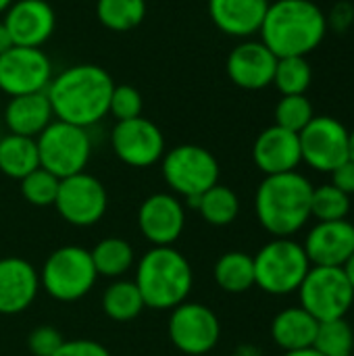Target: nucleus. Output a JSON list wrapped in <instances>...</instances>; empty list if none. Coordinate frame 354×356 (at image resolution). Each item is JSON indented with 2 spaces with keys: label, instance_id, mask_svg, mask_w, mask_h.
I'll return each instance as SVG.
<instances>
[{
  "label": "nucleus",
  "instance_id": "29",
  "mask_svg": "<svg viewBox=\"0 0 354 356\" xmlns=\"http://www.w3.org/2000/svg\"><path fill=\"white\" fill-rule=\"evenodd\" d=\"M96 17L106 29L125 33L144 21L146 0H98Z\"/></svg>",
  "mask_w": 354,
  "mask_h": 356
},
{
  "label": "nucleus",
  "instance_id": "25",
  "mask_svg": "<svg viewBox=\"0 0 354 356\" xmlns=\"http://www.w3.org/2000/svg\"><path fill=\"white\" fill-rule=\"evenodd\" d=\"M213 277L223 292L244 294L255 286V259L240 250L225 252L217 259Z\"/></svg>",
  "mask_w": 354,
  "mask_h": 356
},
{
  "label": "nucleus",
  "instance_id": "41",
  "mask_svg": "<svg viewBox=\"0 0 354 356\" xmlns=\"http://www.w3.org/2000/svg\"><path fill=\"white\" fill-rule=\"evenodd\" d=\"M342 271H344V275H346L348 284L353 286V290H354V252H353V254H351V259H348V261L344 263Z\"/></svg>",
  "mask_w": 354,
  "mask_h": 356
},
{
  "label": "nucleus",
  "instance_id": "31",
  "mask_svg": "<svg viewBox=\"0 0 354 356\" xmlns=\"http://www.w3.org/2000/svg\"><path fill=\"white\" fill-rule=\"evenodd\" d=\"M313 348L323 356H354V332L346 317L319 323Z\"/></svg>",
  "mask_w": 354,
  "mask_h": 356
},
{
  "label": "nucleus",
  "instance_id": "3",
  "mask_svg": "<svg viewBox=\"0 0 354 356\" xmlns=\"http://www.w3.org/2000/svg\"><path fill=\"white\" fill-rule=\"evenodd\" d=\"M311 181L298 171L265 175L257 188L255 211L265 232L275 238H290L311 219Z\"/></svg>",
  "mask_w": 354,
  "mask_h": 356
},
{
  "label": "nucleus",
  "instance_id": "4",
  "mask_svg": "<svg viewBox=\"0 0 354 356\" xmlns=\"http://www.w3.org/2000/svg\"><path fill=\"white\" fill-rule=\"evenodd\" d=\"M136 286L146 309L173 311L188 300L194 273L188 259L173 246H152L138 261Z\"/></svg>",
  "mask_w": 354,
  "mask_h": 356
},
{
  "label": "nucleus",
  "instance_id": "24",
  "mask_svg": "<svg viewBox=\"0 0 354 356\" xmlns=\"http://www.w3.org/2000/svg\"><path fill=\"white\" fill-rule=\"evenodd\" d=\"M40 167L35 138L6 134L0 138V173L21 181Z\"/></svg>",
  "mask_w": 354,
  "mask_h": 356
},
{
  "label": "nucleus",
  "instance_id": "44",
  "mask_svg": "<svg viewBox=\"0 0 354 356\" xmlns=\"http://www.w3.org/2000/svg\"><path fill=\"white\" fill-rule=\"evenodd\" d=\"M13 2H15V0H0V15H2V13H6V8H8Z\"/></svg>",
  "mask_w": 354,
  "mask_h": 356
},
{
  "label": "nucleus",
  "instance_id": "43",
  "mask_svg": "<svg viewBox=\"0 0 354 356\" xmlns=\"http://www.w3.org/2000/svg\"><path fill=\"white\" fill-rule=\"evenodd\" d=\"M348 161L354 163V129L348 131Z\"/></svg>",
  "mask_w": 354,
  "mask_h": 356
},
{
  "label": "nucleus",
  "instance_id": "28",
  "mask_svg": "<svg viewBox=\"0 0 354 356\" xmlns=\"http://www.w3.org/2000/svg\"><path fill=\"white\" fill-rule=\"evenodd\" d=\"M194 209L200 213V217L209 225H213V227H227L240 215V198H238V194L232 188L215 184L211 190H207L196 200Z\"/></svg>",
  "mask_w": 354,
  "mask_h": 356
},
{
  "label": "nucleus",
  "instance_id": "21",
  "mask_svg": "<svg viewBox=\"0 0 354 356\" xmlns=\"http://www.w3.org/2000/svg\"><path fill=\"white\" fill-rule=\"evenodd\" d=\"M269 0H209V17L219 31L232 38L259 33Z\"/></svg>",
  "mask_w": 354,
  "mask_h": 356
},
{
  "label": "nucleus",
  "instance_id": "22",
  "mask_svg": "<svg viewBox=\"0 0 354 356\" xmlns=\"http://www.w3.org/2000/svg\"><path fill=\"white\" fill-rule=\"evenodd\" d=\"M52 121L54 113L46 92L13 96L4 106V125L15 136L38 138Z\"/></svg>",
  "mask_w": 354,
  "mask_h": 356
},
{
  "label": "nucleus",
  "instance_id": "16",
  "mask_svg": "<svg viewBox=\"0 0 354 356\" xmlns=\"http://www.w3.org/2000/svg\"><path fill=\"white\" fill-rule=\"evenodd\" d=\"M277 56L261 40L240 42L225 60L227 77L242 90H263L273 83Z\"/></svg>",
  "mask_w": 354,
  "mask_h": 356
},
{
  "label": "nucleus",
  "instance_id": "36",
  "mask_svg": "<svg viewBox=\"0 0 354 356\" xmlns=\"http://www.w3.org/2000/svg\"><path fill=\"white\" fill-rule=\"evenodd\" d=\"M63 344V334L52 325H40L27 336V350L31 356H54Z\"/></svg>",
  "mask_w": 354,
  "mask_h": 356
},
{
  "label": "nucleus",
  "instance_id": "40",
  "mask_svg": "<svg viewBox=\"0 0 354 356\" xmlns=\"http://www.w3.org/2000/svg\"><path fill=\"white\" fill-rule=\"evenodd\" d=\"M13 46H15V42H13V38L8 33V29H6L4 21H0V54H4L6 50H10Z\"/></svg>",
  "mask_w": 354,
  "mask_h": 356
},
{
  "label": "nucleus",
  "instance_id": "35",
  "mask_svg": "<svg viewBox=\"0 0 354 356\" xmlns=\"http://www.w3.org/2000/svg\"><path fill=\"white\" fill-rule=\"evenodd\" d=\"M144 108V100L142 94L129 86V83H115L111 100H108V115H113L117 121H127V119H136L142 115Z\"/></svg>",
  "mask_w": 354,
  "mask_h": 356
},
{
  "label": "nucleus",
  "instance_id": "15",
  "mask_svg": "<svg viewBox=\"0 0 354 356\" xmlns=\"http://www.w3.org/2000/svg\"><path fill=\"white\" fill-rule=\"evenodd\" d=\"M138 227L152 246H173L186 227V209L175 194H150L138 209Z\"/></svg>",
  "mask_w": 354,
  "mask_h": 356
},
{
  "label": "nucleus",
  "instance_id": "13",
  "mask_svg": "<svg viewBox=\"0 0 354 356\" xmlns=\"http://www.w3.org/2000/svg\"><path fill=\"white\" fill-rule=\"evenodd\" d=\"M52 77V63L42 48L13 46L0 54V90L10 98L46 92Z\"/></svg>",
  "mask_w": 354,
  "mask_h": 356
},
{
  "label": "nucleus",
  "instance_id": "19",
  "mask_svg": "<svg viewBox=\"0 0 354 356\" xmlns=\"http://www.w3.org/2000/svg\"><path fill=\"white\" fill-rule=\"evenodd\" d=\"M40 292V273L21 257L0 259V315L27 311Z\"/></svg>",
  "mask_w": 354,
  "mask_h": 356
},
{
  "label": "nucleus",
  "instance_id": "33",
  "mask_svg": "<svg viewBox=\"0 0 354 356\" xmlns=\"http://www.w3.org/2000/svg\"><path fill=\"white\" fill-rule=\"evenodd\" d=\"M58 184L61 179L46 171L44 167H38L29 175L21 179V194L31 207H54L56 194H58Z\"/></svg>",
  "mask_w": 354,
  "mask_h": 356
},
{
  "label": "nucleus",
  "instance_id": "6",
  "mask_svg": "<svg viewBox=\"0 0 354 356\" xmlns=\"http://www.w3.org/2000/svg\"><path fill=\"white\" fill-rule=\"evenodd\" d=\"M255 286L271 296H286L298 292L307 277L311 263L303 244L290 238H275L267 242L255 257Z\"/></svg>",
  "mask_w": 354,
  "mask_h": 356
},
{
  "label": "nucleus",
  "instance_id": "2",
  "mask_svg": "<svg viewBox=\"0 0 354 356\" xmlns=\"http://www.w3.org/2000/svg\"><path fill=\"white\" fill-rule=\"evenodd\" d=\"M259 33L277 58L307 56L323 42L328 19L313 0H277L269 2Z\"/></svg>",
  "mask_w": 354,
  "mask_h": 356
},
{
  "label": "nucleus",
  "instance_id": "9",
  "mask_svg": "<svg viewBox=\"0 0 354 356\" xmlns=\"http://www.w3.org/2000/svg\"><path fill=\"white\" fill-rule=\"evenodd\" d=\"M300 307L319 323L344 319L354 302V290L342 267H313L298 288Z\"/></svg>",
  "mask_w": 354,
  "mask_h": 356
},
{
  "label": "nucleus",
  "instance_id": "14",
  "mask_svg": "<svg viewBox=\"0 0 354 356\" xmlns=\"http://www.w3.org/2000/svg\"><path fill=\"white\" fill-rule=\"evenodd\" d=\"M111 146L115 156L136 169H146L165 156V136L156 123L146 117L117 121L111 131Z\"/></svg>",
  "mask_w": 354,
  "mask_h": 356
},
{
  "label": "nucleus",
  "instance_id": "42",
  "mask_svg": "<svg viewBox=\"0 0 354 356\" xmlns=\"http://www.w3.org/2000/svg\"><path fill=\"white\" fill-rule=\"evenodd\" d=\"M284 356H323L319 355L313 346H309V348H300V350H290V353H284Z\"/></svg>",
  "mask_w": 354,
  "mask_h": 356
},
{
  "label": "nucleus",
  "instance_id": "27",
  "mask_svg": "<svg viewBox=\"0 0 354 356\" xmlns=\"http://www.w3.org/2000/svg\"><path fill=\"white\" fill-rule=\"evenodd\" d=\"M146 309L144 298L136 286V282L129 280H115L102 294V311L108 319L117 323L134 321L142 315Z\"/></svg>",
  "mask_w": 354,
  "mask_h": 356
},
{
  "label": "nucleus",
  "instance_id": "37",
  "mask_svg": "<svg viewBox=\"0 0 354 356\" xmlns=\"http://www.w3.org/2000/svg\"><path fill=\"white\" fill-rule=\"evenodd\" d=\"M54 356H111V353L96 340H65Z\"/></svg>",
  "mask_w": 354,
  "mask_h": 356
},
{
  "label": "nucleus",
  "instance_id": "7",
  "mask_svg": "<svg viewBox=\"0 0 354 356\" xmlns=\"http://www.w3.org/2000/svg\"><path fill=\"white\" fill-rule=\"evenodd\" d=\"M98 273L90 250L61 246L48 254L40 271V288L58 302H75L92 292Z\"/></svg>",
  "mask_w": 354,
  "mask_h": 356
},
{
  "label": "nucleus",
  "instance_id": "12",
  "mask_svg": "<svg viewBox=\"0 0 354 356\" xmlns=\"http://www.w3.org/2000/svg\"><path fill=\"white\" fill-rule=\"evenodd\" d=\"M303 161L321 173H332L348 161V129L336 117L315 115L298 134Z\"/></svg>",
  "mask_w": 354,
  "mask_h": 356
},
{
  "label": "nucleus",
  "instance_id": "1",
  "mask_svg": "<svg viewBox=\"0 0 354 356\" xmlns=\"http://www.w3.org/2000/svg\"><path fill=\"white\" fill-rule=\"evenodd\" d=\"M115 81L102 67L94 63H79L63 69L46 88L54 119L92 127L108 115V100Z\"/></svg>",
  "mask_w": 354,
  "mask_h": 356
},
{
  "label": "nucleus",
  "instance_id": "17",
  "mask_svg": "<svg viewBox=\"0 0 354 356\" xmlns=\"http://www.w3.org/2000/svg\"><path fill=\"white\" fill-rule=\"evenodd\" d=\"M4 25L15 46L40 48L56 27L54 8L46 0H15L4 13Z\"/></svg>",
  "mask_w": 354,
  "mask_h": 356
},
{
  "label": "nucleus",
  "instance_id": "20",
  "mask_svg": "<svg viewBox=\"0 0 354 356\" xmlns=\"http://www.w3.org/2000/svg\"><path fill=\"white\" fill-rule=\"evenodd\" d=\"M252 161L265 175L296 171L303 163L298 134L280 125L263 129L252 144Z\"/></svg>",
  "mask_w": 354,
  "mask_h": 356
},
{
  "label": "nucleus",
  "instance_id": "26",
  "mask_svg": "<svg viewBox=\"0 0 354 356\" xmlns=\"http://www.w3.org/2000/svg\"><path fill=\"white\" fill-rule=\"evenodd\" d=\"M92 263L98 273V277H108V280H121L136 263L134 246L117 236L100 240L92 250Z\"/></svg>",
  "mask_w": 354,
  "mask_h": 356
},
{
  "label": "nucleus",
  "instance_id": "23",
  "mask_svg": "<svg viewBox=\"0 0 354 356\" xmlns=\"http://www.w3.org/2000/svg\"><path fill=\"white\" fill-rule=\"evenodd\" d=\"M319 321L307 313L303 307H290L280 311L271 321V338L284 350H300L309 348L315 342Z\"/></svg>",
  "mask_w": 354,
  "mask_h": 356
},
{
  "label": "nucleus",
  "instance_id": "38",
  "mask_svg": "<svg viewBox=\"0 0 354 356\" xmlns=\"http://www.w3.org/2000/svg\"><path fill=\"white\" fill-rule=\"evenodd\" d=\"M325 19H328V29H334L338 33H344L353 25L354 6L351 2H338L330 10V15H325Z\"/></svg>",
  "mask_w": 354,
  "mask_h": 356
},
{
  "label": "nucleus",
  "instance_id": "8",
  "mask_svg": "<svg viewBox=\"0 0 354 356\" xmlns=\"http://www.w3.org/2000/svg\"><path fill=\"white\" fill-rule=\"evenodd\" d=\"M40 167L56 175L58 179L86 171L92 156V140L88 129L54 119L38 138Z\"/></svg>",
  "mask_w": 354,
  "mask_h": 356
},
{
  "label": "nucleus",
  "instance_id": "5",
  "mask_svg": "<svg viewBox=\"0 0 354 356\" xmlns=\"http://www.w3.org/2000/svg\"><path fill=\"white\" fill-rule=\"evenodd\" d=\"M161 173L173 194L194 207L207 190L219 184L221 169L211 150L198 144H179L161 159Z\"/></svg>",
  "mask_w": 354,
  "mask_h": 356
},
{
  "label": "nucleus",
  "instance_id": "30",
  "mask_svg": "<svg viewBox=\"0 0 354 356\" xmlns=\"http://www.w3.org/2000/svg\"><path fill=\"white\" fill-rule=\"evenodd\" d=\"M313 81V69L307 60V56H284L277 58L275 73H273V86L280 90L282 96H294V94H307Z\"/></svg>",
  "mask_w": 354,
  "mask_h": 356
},
{
  "label": "nucleus",
  "instance_id": "34",
  "mask_svg": "<svg viewBox=\"0 0 354 356\" xmlns=\"http://www.w3.org/2000/svg\"><path fill=\"white\" fill-rule=\"evenodd\" d=\"M313 117H315L313 104L305 94L282 96L275 106V125L294 134H300Z\"/></svg>",
  "mask_w": 354,
  "mask_h": 356
},
{
  "label": "nucleus",
  "instance_id": "10",
  "mask_svg": "<svg viewBox=\"0 0 354 356\" xmlns=\"http://www.w3.org/2000/svg\"><path fill=\"white\" fill-rule=\"evenodd\" d=\"M54 207L69 225L92 227L104 217L108 209V194L98 177L81 171L61 179Z\"/></svg>",
  "mask_w": 354,
  "mask_h": 356
},
{
  "label": "nucleus",
  "instance_id": "11",
  "mask_svg": "<svg viewBox=\"0 0 354 356\" xmlns=\"http://www.w3.org/2000/svg\"><path fill=\"white\" fill-rule=\"evenodd\" d=\"M169 340L188 356L209 355L221 338L219 317L200 302H182L169 315Z\"/></svg>",
  "mask_w": 354,
  "mask_h": 356
},
{
  "label": "nucleus",
  "instance_id": "39",
  "mask_svg": "<svg viewBox=\"0 0 354 356\" xmlns=\"http://www.w3.org/2000/svg\"><path fill=\"white\" fill-rule=\"evenodd\" d=\"M332 186H336L344 194H354V163L344 161L332 171Z\"/></svg>",
  "mask_w": 354,
  "mask_h": 356
},
{
  "label": "nucleus",
  "instance_id": "32",
  "mask_svg": "<svg viewBox=\"0 0 354 356\" xmlns=\"http://www.w3.org/2000/svg\"><path fill=\"white\" fill-rule=\"evenodd\" d=\"M351 211V196L340 192L336 186L325 184L313 188L311 196V217L317 221H342Z\"/></svg>",
  "mask_w": 354,
  "mask_h": 356
},
{
  "label": "nucleus",
  "instance_id": "18",
  "mask_svg": "<svg viewBox=\"0 0 354 356\" xmlns=\"http://www.w3.org/2000/svg\"><path fill=\"white\" fill-rule=\"evenodd\" d=\"M303 248L313 267H344L354 252V223L319 221L307 234Z\"/></svg>",
  "mask_w": 354,
  "mask_h": 356
}]
</instances>
